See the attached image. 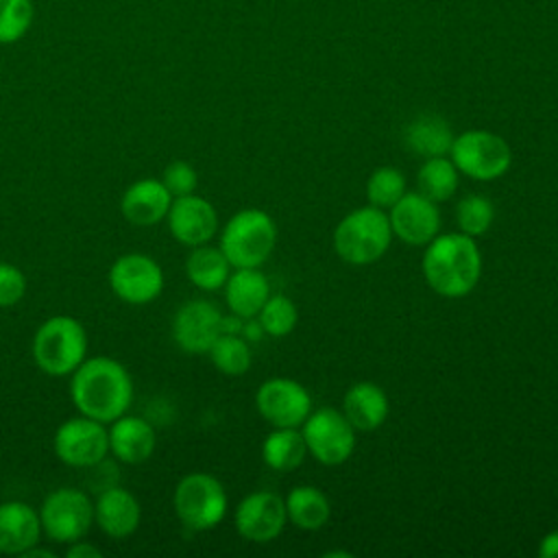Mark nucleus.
Returning <instances> with one entry per match:
<instances>
[{
    "label": "nucleus",
    "instance_id": "obj_38",
    "mask_svg": "<svg viewBox=\"0 0 558 558\" xmlns=\"http://www.w3.org/2000/svg\"><path fill=\"white\" fill-rule=\"evenodd\" d=\"M22 556H24V558H37V556H44V558H52V551H48V549H39L37 545H33V547H31V549H26Z\"/></svg>",
    "mask_w": 558,
    "mask_h": 558
},
{
    "label": "nucleus",
    "instance_id": "obj_9",
    "mask_svg": "<svg viewBox=\"0 0 558 558\" xmlns=\"http://www.w3.org/2000/svg\"><path fill=\"white\" fill-rule=\"evenodd\" d=\"M307 453L320 464L336 466L351 458L355 449V427L336 408H320L310 412L301 429Z\"/></svg>",
    "mask_w": 558,
    "mask_h": 558
},
{
    "label": "nucleus",
    "instance_id": "obj_8",
    "mask_svg": "<svg viewBox=\"0 0 558 558\" xmlns=\"http://www.w3.org/2000/svg\"><path fill=\"white\" fill-rule=\"evenodd\" d=\"M41 532L61 545L83 538L94 523V501L81 488L61 486L46 495L39 508Z\"/></svg>",
    "mask_w": 558,
    "mask_h": 558
},
{
    "label": "nucleus",
    "instance_id": "obj_12",
    "mask_svg": "<svg viewBox=\"0 0 558 558\" xmlns=\"http://www.w3.org/2000/svg\"><path fill=\"white\" fill-rule=\"evenodd\" d=\"M257 412L272 427H299L312 412V399L303 384L290 377L266 379L255 395Z\"/></svg>",
    "mask_w": 558,
    "mask_h": 558
},
{
    "label": "nucleus",
    "instance_id": "obj_13",
    "mask_svg": "<svg viewBox=\"0 0 558 558\" xmlns=\"http://www.w3.org/2000/svg\"><path fill=\"white\" fill-rule=\"evenodd\" d=\"M286 519V499L270 490L251 493L235 508V530L253 543L275 541L283 532Z\"/></svg>",
    "mask_w": 558,
    "mask_h": 558
},
{
    "label": "nucleus",
    "instance_id": "obj_34",
    "mask_svg": "<svg viewBox=\"0 0 558 558\" xmlns=\"http://www.w3.org/2000/svg\"><path fill=\"white\" fill-rule=\"evenodd\" d=\"M24 292H26L24 272L9 262H0V307H11L20 303Z\"/></svg>",
    "mask_w": 558,
    "mask_h": 558
},
{
    "label": "nucleus",
    "instance_id": "obj_36",
    "mask_svg": "<svg viewBox=\"0 0 558 558\" xmlns=\"http://www.w3.org/2000/svg\"><path fill=\"white\" fill-rule=\"evenodd\" d=\"M541 558H558V530L547 532L538 543Z\"/></svg>",
    "mask_w": 558,
    "mask_h": 558
},
{
    "label": "nucleus",
    "instance_id": "obj_6",
    "mask_svg": "<svg viewBox=\"0 0 558 558\" xmlns=\"http://www.w3.org/2000/svg\"><path fill=\"white\" fill-rule=\"evenodd\" d=\"M227 493L220 480L201 471L181 477L172 495L179 521L194 532L216 527L227 514Z\"/></svg>",
    "mask_w": 558,
    "mask_h": 558
},
{
    "label": "nucleus",
    "instance_id": "obj_29",
    "mask_svg": "<svg viewBox=\"0 0 558 558\" xmlns=\"http://www.w3.org/2000/svg\"><path fill=\"white\" fill-rule=\"evenodd\" d=\"M405 194V177L399 168L381 166L366 181V198L379 209H390Z\"/></svg>",
    "mask_w": 558,
    "mask_h": 558
},
{
    "label": "nucleus",
    "instance_id": "obj_15",
    "mask_svg": "<svg viewBox=\"0 0 558 558\" xmlns=\"http://www.w3.org/2000/svg\"><path fill=\"white\" fill-rule=\"evenodd\" d=\"M390 227L392 233L412 246H423L438 235L440 211L434 201L423 196L421 192H405L390 207Z\"/></svg>",
    "mask_w": 558,
    "mask_h": 558
},
{
    "label": "nucleus",
    "instance_id": "obj_1",
    "mask_svg": "<svg viewBox=\"0 0 558 558\" xmlns=\"http://www.w3.org/2000/svg\"><path fill=\"white\" fill-rule=\"evenodd\" d=\"M70 397L81 414L107 425L131 408L133 379L113 357H85L72 373Z\"/></svg>",
    "mask_w": 558,
    "mask_h": 558
},
{
    "label": "nucleus",
    "instance_id": "obj_23",
    "mask_svg": "<svg viewBox=\"0 0 558 558\" xmlns=\"http://www.w3.org/2000/svg\"><path fill=\"white\" fill-rule=\"evenodd\" d=\"M453 137L456 135L451 133L449 124L434 113H423L414 118L403 131L405 146L425 159L447 155L453 144Z\"/></svg>",
    "mask_w": 558,
    "mask_h": 558
},
{
    "label": "nucleus",
    "instance_id": "obj_2",
    "mask_svg": "<svg viewBox=\"0 0 558 558\" xmlns=\"http://www.w3.org/2000/svg\"><path fill=\"white\" fill-rule=\"evenodd\" d=\"M421 268L436 294L460 299L473 292L482 277V253L471 235L462 231L442 233L427 242Z\"/></svg>",
    "mask_w": 558,
    "mask_h": 558
},
{
    "label": "nucleus",
    "instance_id": "obj_28",
    "mask_svg": "<svg viewBox=\"0 0 558 558\" xmlns=\"http://www.w3.org/2000/svg\"><path fill=\"white\" fill-rule=\"evenodd\" d=\"M214 366L225 375H242L251 366L248 342L238 333H220L211 349L207 351Z\"/></svg>",
    "mask_w": 558,
    "mask_h": 558
},
{
    "label": "nucleus",
    "instance_id": "obj_4",
    "mask_svg": "<svg viewBox=\"0 0 558 558\" xmlns=\"http://www.w3.org/2000/svg\"><path fill=\"white\" fill-rule=\"evenodd\" d=\"M87 357V331L81 320L57 314L39 325L33 338L35 364L52 377L72 375Z\"/></svg>",
    "mask_w": 558,
    "mask_h": 558
},
{
    "label": "nucleus",
    "instance_id": "obj_17",
    "mask_svg": "<svg viewBox=\"0 0 558 558\" xmlns=\"http://www.w3.org/2000/svg\"><path fill=\"white\" fill-rule=\"evenodd\" d=\"M142 519L137 497L122 486H107L94 501V523L111 538L131 536Z\"/></svg>",
    "mask_w": 558,
    "mask_h": 558
},
{
    "label": "nucleus",
    "instance_id": "obj_18",
    "mask_svg": "<svg viewBox=\"0 0 558 558\" xmlns=\"http://www.w3.org/2000/svg\"><path fill=\"white\" fill-rule=\"evenodd\" d=\"M172 194L161 179H140L126 187L120 201L122 216L135 227H153L168 216Z\"/></svg>",
    "mask_w": 558,
    "mask_h": 558
},
{
    "label": "nucleus",
    "instance_id": "obj_20",
    "mask_svg": "<svg viewBox=\"0 0 558 558\" xmlns=\"http://www.w3.org/2000/svg\"><path fill=\"white\" fill-rule=\"evenodd\" d=\"M41 521L39 512L24 501L0 504V554L22 556L39 543Z\"/></svg>",
    "mask_w": 558,
    "mask_h": 558
},
{
    "label": "nucleus",
    "instance_id": "obj_21",
    "mask_svg": "<svg viewBox=\"0 0 558 558\" xmlns=\"http://www.w3.org/2000/svg\"><path fill=\"white\" fill-rule=\"evenodd\" d=\"M390 403L386 392L373 381H357L344 392L342 414L355 432H373L388 418Z\"/></svg>",
    "mask_w": 558,
    "mask_h": 558
},
{
    "label": "nucleus",
    "instance_id": "obj_16",
    "mask_svg": "<svg viewBox=\"0 0 558 558\" xmlns=\"http://www.w3.org/2000/svg\"><path fill=\"white\" fill-rule=\"evenodd\" d=\"M166 220L172 238L192 248L207 244L218 231V214L214 205L196 194L172 198Z\"/></svg>",
    "mask_w": 558,
    "mask_h": 558
},
{
    "label": "nucleus",
    "instance_id": "obj_25",
    "mask_svg": "<svg viewBox=\"0 0 558 558\" xmlns=\"http://www.w3.org/2000/svg\"><path fill=\"white\" fill-rule=\"evenodd\" d=\"M231 264L225 257V253L220 251V246H194L192 253L185 259V275L187 279L205 292H214L218 288L225 286Z\"/></svg>",
    "mask_w": 558,
    "mask_h": 558
},
{
    "label": "nucleus",
    "instance_id": "obj_30",
    "mask_svg": "<svg viewBox=\"0 0 558 558\" xmlns=\"http://www.w3.org/2000/svg\"><path fill=\"white\" fill-rule=\"evenodd\" d=\"M493 220H495V207L482 194H469L456 205V225L462 233L471 238L486 233Z\"/></svg>",
    "mask_w": 558,
    "mask_h": 558
},
{
    "label": "nucleus",
    "instance_id": "obj_35",
    "mask_svg": "<svg viewBox=\"0 0 558 558\" xmlns=\"http://www.w3.org/2000/svg\"><path fill=\"white\" fill-rule=\"evenodd\" d=\"M68 558H100V549L92 543H85L83 538L70 543L68 551H65Z\"/></svg>",
    "mask_w": 558,
    "mask_h": 558
},
{
    "label": "nucleus",
    "instance_id": "obj_7",
    "mask_svg": "<svg viewBox=\"0 0 558 558\" xmlns=\"http://www.w3.org/2000/svg\"><path fill=\"white\" fill-rule=\"evenodd\" d=\"M449 153L456 168L473 181H495L512 166L508 142L501 135L482 129H471L453 137Z\"/></svg>",
    "mask_w": 558,
    "mask_h": 558
},
{
    "label": "nucleus",
    "instance_id": "obj_31",
    "mask_svg": "<svg viewBox=\"0 0 558 558\" xmlns=\"http://www.w3.org/2000/svg\"><path fill=\"white\" fill-rule=\"evenodd\" d=\"M296 318H299L296 305L286 294H270L257 314V320L262 323L266 336H272V338L288 336L294 329Z\"/></svg>",
    "mask_w": 558,
    "mask_h": 558
},
{
    "label": "nucleus",
    "instance_id": "obj_26",
    "mask_svg": "<svg viewBox=\"0 0 558 558\" xmlns=\"http://www.w3.org/2000/svg\"><path fill=\"white\" fill-rule=\"evenodd\" d=\"M305 438L296 427H275L262 445V458L272 471H294L305 460Z\"/></svg>",
    "mask_w": 558,
    "mask_h": 558
},
{
    "label": "nucleus",
    "instance_id": "obj_32",
    "mask_svg": "<svg viewBox=\"0 0 558 558\" xmlns=\"http://www.w3.org/2000/svg\"><path fill=\"white\" fill-rule=\"evenodd\" d=\"M33 0H0V44L20 41L33 26Z\"/></svg>",
    "mask_w": 558,
    "mask_h": 558
},
{
    "label": "nucleus",
    "instance_id": "obj_24",
    "mask_svg": "<svg viewBox=\"0 0 558 558\" xmlns=\"http://www.w3.org/2000/svg\"><path fill=\"white\" fill-rule=\"evenodd\" d=\"M286 512L299 530H320L331 514L327 495L316 486H294L286 499Z\"/></svg>",
    "mask_w": 558,
    "mask_h": 558
},
{
    "label": "nucleus",
    "instance_id": "obj_11",
    "mask_svg": "<svg viewBox=\"0 0 558 558\" xmlns=\"http://www.w3.org/2000/svg\"><path fill=\"white\" fill-rule=\"evenodd\" d=\"M109 286L120 301L146 305L161 294L163 270L150 255L126 253L111 264Z\"/></svg>",
    "mask_w": 558,
    "mask_h": 558
},
{
    "label": "nucleus",
    "instance_id": "obj_10",
    "mask_svg": "<svg viewBox=\"0 0 558 558\" xmlns=\"http://www.w3.org/2000/svg\"><path fill=\"white\" fill-rule=\"evenodd\" d=\"M57 458L74 469L98 466L109 453V429L85 414L63 421L52 438Z\"/></svg>",
    "mask_w": 558,
    "mask_h": 558
},
{
    "label": "nucleus",
    "instance_id": "obj_22",
    "mask_svg": "<svg viewBox=\"0 0 558 558\" xmlns=\"http://www.w3.org/2000/svg\"><path fill=\"white\" fill-rule=\"evenodd\" d=\"M225 299L231 314L253 318L270 296V283L259 268H235L225 281Z\"/></svg>",
    "mask_w": 558,
    "mask_h": 558
},
{
    "label": "nucleus",
    "instance_id": "obj_14",
    "mask_svg": "<svg viewBox=\"0 0 558 558\" xmlns=\"http://www.w3.org/2000/svg\"><path fill=\"white\" fill-rule=\"evenodd\" d=\"M222 333L220 310L203 299L183 303L172 318L174 342L192 355H203L211 349L216 338Z\"/></svg>",
    "mask_w": 558,
    "mask_h": 558
},
{
    "label": "nucleus",
    "instance_id": "obj_33",
    "mask_svg": "<svg viewBox=\"0 0 558 558\" xmlns=\"http://www.w3.org/2000/svg\"><path fill=\"white\" fill-rule=\"evenodd\" d=\"M161 183L172 194V198H177V196L194 194V190L198 185V174H196V170L187 161L177 159V161H170L166 166Z\"/></svg>",
    "mask_w": 558,
    "mask_h": 558
},
{
    "label": "nucleus",
    "instance_id": "obj_3",
    "mask_svg": "<svg viewBox=\"0 0 558 558\" xmlns=\"http://www.w3.org/2000/svg\"><path fill=\"white\" fill-rule=\"evenodd\" d=\"M390 240L392 227L388 214L371 203L347 214L333 229V251L351 266L377 262L388 251Z\"/></svg>",
    "mask_w": 558,
    "mask_h": 558
},
{
    "label": "nucleus",
    "instance_id": "obj_5",
    "mask_svg": "<svg viewBox=\"0 0 558 558\" xmlns=\"http://www.w3.org/2000/svg\"><path fill=\"white\" fill-rule=\"evenodd\" d=\"M277 242L275 220L255 207L240 209L220 233V251L233 268H259Z\"/></svg>",
    "mask_w": 558,
    "mask_h": 558
},
{
    "label": "nucleus",
    "instance_id": "obj_39",
    "mask_svg": "<svg viewBox=\"0 0 558 558\" xmlns=\"http://www.w3.org/2000/svg\"><path fill=\"white\" fill-rule=\"evenodd\" d=\"M333 556H340V558H351L349 551H327L325 558H333Z\"/></svg>",
    "mask_w": 558,
    "mask_h": 558
},
{
    "label": "nucleus",
    "instance_id": "obj_37",
    "mask_svg": "<svg viewBox=\"0 0 558 558\" xmlns=\"http://www.w3.org/2000/svg\"><path fill=\"white\" fill-rule=\"evenodd\" d=\"M246 342H257V340H262L264 336H266V331H264V327H262V323L257 320V316H253V318H244V325H242V333H240Z\"/></svg>",
    "mask_w": 558,
    "mask_h": 558
},
{
    "label": "nucleus",
    "instance_id": "obj_19",
    "mask_svg": "<svg viewBox=\"0 0 558 558\" xmlns=\"http://www.w3.org/2000/svg\"><path fill=\"white\" fill-rule=\"evenodd\" d=\"M157 447L155 427L133 414H122L111 421L109 427V451L124 464L146 462Z\"/></svg>",
    "mask_w": 558,
    "mask_h": 558
},
{
    "label": "nucleus",
    "instance_id": "obj_27",
    "mask_svg": "<svg viewBox=\"0 0 558 558\" xmlns=\"http://www.w3.org/2000/svg\"><path fill=\"white\" fill-rule=\"evenodd\" d=\"M460 183V170L445 155L427 157L416 172V187L434 203L447 201L456 194Z\"/></svg>",
    "mask_w": 558,
    "mask_h": 558
}]
</instances>
